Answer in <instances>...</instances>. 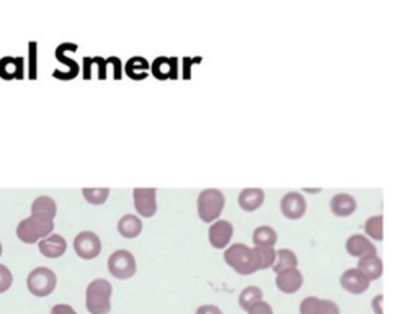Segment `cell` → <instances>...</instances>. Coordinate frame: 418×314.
I'll return each mask as SVG.
<instances>
[{"label":"cell","mask_w":418,"mask_h":314,"mask_svg":"<svg viewBox=\"0 0 418 314\" xmlns=\"http://www.w3.org/2000/svg\"><path fill=\"white\" fill-rule=\"evenodd\" d=\"M82 195L90 205H103L110 197V188H84Z\"/></svg>","instance_id":"obj_28"},{"label":"cell","mask_w":418,"mask_h":314,"mask_svg":"<svg viewBox=\"0 0 418 314\" xmlns=\"http://www.w3.org/2000/svg\"><path fill=\"white\" fill-rule=\"evenodd\" d=\"M113 287L108 280L95 278L85 292V308L90 314H110Z\"/></svg>","instance_id":"obj_1"},{"label":"cell","mask_w":418,"mask_h":314,"mask_svg":"<svg viewBox=\"0 0 418 314\" xmlns=\"http://www.w3.org/2000/svg\"><path fill=\"white\" fill-rule=\"evenodd\" d=\"M52 229H55V220L30 215L17 226V236L22 243L36 244L46 236L52 234Z\"/></svg>","instance_id":"obj_2"},{"label":"cell","mask_w":418,"mask_h":314,"mask_svg":"<svg viewBox=\"0 0 418 314\" xmlns=\"http://www.w3.org/2000/svg\"><path fill=\"white\" fill-rule=\"evenodd\" d=\"M12 283H13L12 272L8 270L7 265L0 264V294L8 292V290H10V287H12Z\"/></svg>","instance_id":"obj_30"},{"label":"cell","mask_w":418,"mask_h":314,"mask_svg":"<svg viewBox=\"0 0 418 314\" xmlns=\"http://www.w3.org/2000/svg\"><path fill=\"white\" fill-rule=\"evenodd\" d=\"M271 269L275 270V273L284 272V270H289V269H298V257H296L293 250L281 249L276 252L275 265Z\"/></svg>","instance_id":"obj_25"},{"label":"cell","mask_w":418,"mask_h":314,"mask_svg":"<svg viewBox=\"0 0 418 314\" xmlns=\"http://www.w3.org/2000/svg\"><path fill=\"white\" fill-rule=\"evenodd\" d=\"M224 205L226 198L222 192L216 188H208L198 197V216L203 220V223H215L224 210Z\"/></svg>","instance_id":"obj_3"},{"label":"cell","mask_w":418,"mask_h":314,"mask_svg":"<svg viewBox=\"0 0 418 314\" xmlns=\"http://www.w3.org/2000/svg\"><path fill=\"white\" fill-rule=\"evenodd\" d=\"M371 306L374 309V314H382V294H377V297L373 299Z\"/></svg>","instance_id":"obj_35"},{"label":"cell","mask_w":418,"mask_h":314,"mask_svg":"<svg viewBox=\"0 0 418 314\" xmlns=\"http://www.w3.org/2000/svg\"><path fill=\"white\" fill-rule=\"evenodd\" d=\"M226 264L236 270L239 275H252L257 270L254 249L247 248L245 244H232L224 252Z\"/></svg>","instance_id":"obj_4"},{"label":"cell","mask_w":418,"mask_h":314,"mask_svg":"<svg viewBox=\"0 0 418 314\" xmlns=\"http://www.w3.org/2000/svg\"><path fill=\"white\" fill-rule=\"evenodd\" d=\"M108 270L115 278L118 280H129L134 277L138 265H136L134 255L129 250L120 249L110 255L108 259Z\"/></svg>","instance_id":"obj_6"},{"label":"cell","mask_w":418,"mask_h":314,"mask_svg":"<svg viewBox=\"0 0 418 314\" xmlns=\"http://www.w3.org/2000/svg\"><path fill=\"white\" fill-rule=\"evenodd\" d=\"M57 277L51 269L48 267H38L31 270L30 275L27 278V288L33 297L45 298L56 290Z\"/></svg>","instance_id":"obj_5"},{"label":"cell","mask_w":418,"mask_h":314,"mask_svg":"<svg viewBox=\"0 0 418 314\" xmlns=\"http://www.w3.org/2000/svg\"><path fill=\"white\" fill-rule=\"evenodd\" d=\"M74 250L84 260L96 259L101 252V241L92 231H82L74 239Z\"/></svg>","instance_id":"obj_7"},{"label":"cell","mask_w":418,"mask_h":314,"mask_svg":"<svg viewBox=\"0 0 418 314\" xmlns=\"http://www.w3.org/2000/svg\"><path fill=\"white\" fill-rule=\"evenodd\" d=\"M50 314H77V311L71 306V304L61 303V304H56V306H52Z\"/></svg>","instance_id":"obj_32"},{"label":"cell","mask_w":418,"mask_h":314,"mask_svg":"<svg viewBox=\"0 0 418 314\" xmlns=\"http://www.w3.org/2000/svg\"><path fill=\"white\" fill-rule=\"evenodd\" d=\"M94 62H99V67H100V71H99V79L100 80H103L105 77H106V61L105 59H101V57H94Z\"/></svg>","instance_id":"obj_34"},{"label":"cell","mask_w":418,"mask_h":314,"mask_svg":"<svg viewBox=\"0 0 418 314\" xmlns=\"http://www.w3.org/2000/svg\"><path fill=\"white\" fill-rule=\"evenodd\" d=\"M38 249H40V252L48 259H59L66 254L67 243L61 234L52 233L50 236H46L45 239L40 241Z\"/></svg>","instance_id":"obj_15"},{"label":"cell","mask_w":418,"mask_h":314,"mask_svg":"<svg viewBox=\"0 0 418 314\" xmlns=\"http://www.w3.org/2000/svg\"><path fill=\"white\" fill-rule=\"evenodd\" d=\"M265 192L261 188H245L239 195V205L245 211H255L264 205Z\"/></svg>","instance_id":"obj_19"},{"label":"cell","mask_w":418,"mask_h":314,"mask_svg":"<svg viewBox=\"0 0 418 314\" xmlns=\"http://www.w3.org/2000/svg\"><path fill=\"white\" fill-rule=\"evenodd\" d=\"M25 62L22 57H3L0 61V77L6 80H20L25 76Z\"/></svg>","instance_id":"obj_18"},{"label":"cell","mask_w":418,"mask_h":314,"mask_svg":"<svg viewBox=\"0 0 418 314\" xmlns=\"http://www.w3.org/2000/svg\"><path fill=\"white\" fill-rule=\"evenodd\" d=\"M260 301H264V292L259 287H247L239 294V306L244 311H249L250 308H254Z\"/></svg>","instance_id":"obj_26"},{"label":"cell","mask_w":418,"mask_h":314,"mask_svg":"<svg viewBox=\"0 0 418 314\" xmlns=\"http://www.w3.org/2000/svg\"><path fill=\"white\" fill-rule=\"evenodd\" d=\"M0 255H2V244H0Z\"/></svg>","instance_id":"obj_37"},{"label":"cell","mask_w":418,"mask_h":314,"mask_svg":"<svg viewBox=\"0 0 418 314\" xmlns=\"http://www.w3.org/2000/svg\"><path fill=\"white\" fill-rule=\"evenodd\" d=\"M134 208L143 218H152L157 213V190L155 188H134Z\"/></svg>","instance_id":"obj_8"},{"label":"cell","mask_w":418,"mask_h":314,"mask_svg":"<svg viewBox=\"0 0 418 314\" xmlns=\"http://www.w3.org/2000/svg\"><path fill=\"white\" fill-rule=\"evenodd\" d=\"M150 71H152L155 79L159 80L177 79L178 61L175 57H157L150 66Z\"/></svg>","instance_id":"obj_16"},{"label":"cell","mask_w":418,"mask_h":314,"mask_svg":"<svg viewBox=\"0 0 418 314\" xmlns=\"http://www.w3.org/2000/svg\"><path fill=\"white\" fill-rule=\"evenodd\" d=\"M303 283H304V277L298 269H289V270H284V272L276 273V287H278L281 293L293 294L296 292H299L301 287H303Z\"/></svg>","instance_id":"obj_13"},{"label":"cell","mask_w":418,"mask_h":314,"mask_svg":"<svg viewBox=\"0 0 418 314\" xmlns=\"http://www.w3.org/2000/svg\"><path fill=\"white\" fill-rule=\"evenodd\" d=\"M340 285H342L345 292L352 294H361L364 292H368L371 282H369L368 277L361 272V270L348 269L347 272H343L342 277H340Z\"/></svg>","instance_id":"obj_10"},{"label":"cell","mask_w":418,"mask_h":314,"mask_svg":"<svg viewBox=\"0 0 418 314\" xmlns=\"http://www.w3.org/2000/svg\"><path fill=\"white\" fill-rule=\"evenodd\" d=\"M299 314H340V308L332 299L308 297L299 304Z\"/></svg>","instance_id":"obj_11"},{"label":"cell","mask_w":418,"mask_h":314,"mask_svg":"<svg viewBox=\"0 0 418 314\" xmlns=\"http://www.w3.org/2000/svg\"><path fill=\"white\" fill-rule=\"evenodd\" d=\"M247 314H275V313H273V308H271L268 303L260 301L257 303L254 308H250L249 311H247Z\"/></svg>","instance_id":"obj_31"},{"label":"cell","mask_w":418,"mask_h":314,"mask_svg":"<svg viewBox=\"0 0 418 314\" xmlns=\"http://www.w3.org/2000/svg\"><path fill=\"white\" fill-rule=\"evenodd\" d=\"M196 314H222V311L216 304H203L196 309Z\"/></svg>","instance_id":"obj_33"},{"label":"cell","mask_w":418,"mask_h":314,"mask_svg":"<svg viewBox=\"0 0 418 314\" xmlns=\"http://www.w3.org/2000/svg\"><path fill=\"white\" fill-rule=\"evenodd\" d=\"M254 244L257 248H273L278 241V234L271 226H260L254 231Z\"/></svg>","instance_id":"obj_24"},{"label":"cell","mask_w":418,"mask_h":314,"mask_svg":"<svg viewBox=\"0 0 418 314\" xmlns=\"http://www.w3.org/2000/svg\"><path fill=\"white\" fill-rule=\"evenodd\" d=\"M330 210L338 218H347L356 211V200L348 193H338L330 200Z\"/></svg>","instance_id":"obj_17"},{"label":"cell","mask_w":418,"mask_h":314,"mask_svg":"<svg viewBox=\"0 0 418 314\" xmlns=\"http://www.w3.org/2000/svg\"><path fill=\"white\" fill-rule=\"evenodd\" d=\"M254 254H255L257 270H265V269H270L275 265L276 252L273 248H257L255 245Z\"/></svg>","instance_id":"obj_27"},{"label":"cell","mask_w":418,"mask_h":314,"mask_svg":"<svg viewBox=\"0 0 418 314\" xmlns=\"http://www.w3.org/2000/svg\"><path fill=\"white\" fill-rule=\"evenodd\" d=\"M347 252L352 255V257H358L359 260L377 255V250L371 241L359 234L349 236L347 241Z\"/></svg>","instance_id":"obj_14"},{"label":"cell","mask_w":418,"mask_h":314,"mask_svg":"<svg viewBox=\"0 0 418 314\" xmlns=\"http://www.w3.org/2000/svg\"><path fill=\"white\" fill-rule=\"evenodd\" d=\"M382 226H384V218L381 215H377L366 221V224H364V231H366V234L371 239L382 241Z\"/></svg>","instance_id":"obj_29"},{"label":"cell","mask_w":418,"mask_h":314,"mask_svg":"<svg viewBox=\"0 0 418 314\" xmlns=\"http://www.w3.org/2000/svg\"><path fill=\"white\" fill-rule=\"evenodd\" d=\"M305 210H308V203L299 192L286 193L281 200V213L288 220H301L305 215Z\"/></svg>","instance_id":"obj_9"},{"label":"cell","mask_w":418,"mask_h":314,"mask_svg":"<svg viewBox=\"0 0 418 314\" xmlns=\"http://www.w3.org/2000/svg\"><path fill=\"white\" fill-rule=\"evenodd\" d=\"M232 234H234V228H232L229 221L219 220L212 223L211 228H209V243L215 249H224L229 245Z\"/></svg>","instance_id":"obj_12"},{"label":"cell","mask_w":418,"mask_h":314,"mask_svg":"<svg viewBox=\"0 0 418 314\" xmlns=\"http://www.w3.org/2000/svg\"><path fill=\"white\" fill-rule=\"evenodd\" d=\"M358 270L366 275L369 282H374V280H379L382 275V260L374 255V257H368V259H361L358 262Z\"/></svg>","instance_id":"obj_22"},{"label":"cell","mask_w":418,"mask_h":314,"mask_svg":"<svg viewBox=\"0 0 418 314\" xmlns=\"http://www.w3.org/2000/svg\"><path fill=\"white\" fill-rule=\"evenodd\" d=\"M110 61L115 64V79L120 80L121 79V62L116 57H110Z\"/></svg>","instance_id":"obj_36"},{"label":"cell","mask_w":418,"mask_h":314,"mask_svg":"<svg viewBox=\"0 0 418 314\" xmlns=\"http://www.w3.org/2000/svg\"><path fill=\"white\" fill-rule=\"evenodd\" d=\"M124 69H126V74H128L131 79L143 80L147 77L150 66H149V62L144 59V57H133V59H129L128 62H126Z\"/></svg>","instance_id":"obj_23"},{"label":"cell","mask_w":418,"mask_h":314,"mask_svg":"<svg viewBox=\"0 0 418 314\" xmlns=\"http://www.w3.org/2000/svg\"><path fill=\"white\" fill-rule=\"evenodd\" d=\"M57 213V206L56 201L52 200L51 197H38L35 201L31 203V215L35 216H41V218H48V220H55Z\"/></svg>","instance_id":"obj_21"},{"label":"cell","mask_w":418,"mask_h":314,"mask_svg":"<svg viewBox=\"0 0 418 314\" xmlns=\"http://www.w3.org/2000/svg\"><path fill=\"white\" fill-rule=\"evenodd\" d=\"M118 233L123 236L124 239H136L143 233V221L136 215H124L123 218L118 221Z\"/></svg>","instance_id":"obj_20"}]
</instances>
